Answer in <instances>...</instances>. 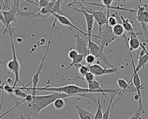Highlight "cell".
Here are the masks:
<instances>
[{
  "instance_id": "obj_6",
  "label": "cell",
  "mask_w": 148,
  "mask_h": 119,
  "mask_svg": "<svg viewBox=\"0 0 148 119\" xmlns=\"http://www.w3.org/2000/svg\"><path fill=\"white\" fill-rule=\"evenodd\" d=\"M79 4L80 7H81V9L79 8H77L75 7H74L73 8L75 10L76 12H80L82 14L84 15V18H85V21H86V27H87V33L88 35V36H91V37H94V38H97L100 39V37L97 35H92V29H93V26H94V17H92V15L90 14L89 12H88L85 9V7L84 6V4L82 3V2L80 1H74V2H71V3L68 4V7H71L72 5L75 4Z\"/></svg>"
},
{
  "instance_id": "obj_28",
  "label": "cell",
  "mask_w": 148,
  "mask_h": 119,
  "mask_svg": "<svg viewBox=\"0 0 148 119\" xmlns=\"http://www.w3.org/2000/svg\"><path fill=\"white\" fill-rule=\"evenodd\" d=\"M16 97H18V98H21V99H22V100H25L29 94H26L25 92L22 91L21 88H16L14 91V95Z\"/></svg>"
},
{
  "instance_id": "obj_4",
  "label": "cell",
  "mask_w": 148,
  "mask_h": 119,
  "mask_svg": "<svg viewBox=\"0 0 148 119\" xmlns=\"http://www.w3.org/2000/svg\"><path fill=\"white\" fill-rule=\"evenodd\" d=\"M16 29H14L13 27L9 31H8V33H9V37L10 39H11V45H12V58L9 60V61H8V62H2V64H3V63H7V68H8V70L10 71V72H12V73H13L15 76V81L13 82V88L16 89V86L17 85V83H20L22 87H25V85H24L21 81V79H20V70H21V64H20L19 60H18V58H17V56H16V48H15V44H14V39H13V37H12V32L14 31Z\"/></svg>"
},
{
  "instance_id": "obj_1",
  "label": "cell",
  "mask_w": 148,
  "mask_h": 119,
  "mask_svg": "<svg viewBox=\"0 0 148 119\" xmlns=\"http://www.w3.org/2000/svg\"><path fill=\"white\" fill-rule=\"evenodd\" d=\"M71 97L70 95L63 93H51L46 95H29L21 102L14 106L20 110L21 119H31L32 118L38 117L39 113L47 108L49 105L53 104L55 100L58 99H66Z\"/></svg>"
},
{
  "instance_id": "obj_19",
  "label": "cell",
  "mask_w": 148,
  "mask_h": 119,
  "mask_svg": "<svg viewBox=\"0 0 148 119\" xmlns=\"http://www.w3.org/2000/svg\"><path fill=\"white\" fill-rule=\"evenodd\" d=\"M84 58H85V57H84V55L79 54V55H78L75 58H74V59L71 61V62L67 66V67L66 68V71H67V70H70V69L73 67L76 68L79 65H80V64H81V62L84 60Z\"/></svg>"
},
{
  "instance_id": "obj_14",
  "label": "cell",
  "mask_w": 148,
  "mask_h": 119,
  "mask_svg": "<svg viewBox=\"0 0 148 119\" xmlns=\"http://www.w3.org/2000/svg\"><path fill=\"white\" fill-rule=\"evenodd\" d=\"M129 39H127L125 35L124 36V38L125 39V41H126L127 45H128L129 52L135 51V50H138L139 48H142V46L143 45V44L141 42V40L138 39V35H137L136 32H133V33L129 34Z\"/></svg>"
},
{
  "instance_id": "obj_22",
  "label": "cell",
  "mask_w": 148,
  "mask_h": 119,
  "mask_svg": "<svg viewBox=\"0 0 148 119\" xmlns=\"http://www.w3.org/2000/svg\"><path fill=\"white\" fill-rule=\"evenodd\" d=\"M112 30H113L114 35H115V36H117V37H119V36H123V37H124V35H124L125 30H124L122 24H117L115 26H114V27L112 28Z\"/></svg>"
},
{
  "instance_id": "obj_33",
  "label": "cell",
  "mask_w": 148,
  "mask_h": 119,
  "mask_svg": "<svg viewBox=\"0 0 148 119\" xmlns=\"http://www.w3.org/2000/svg\"><path fill=\"white\" fill-rule=\"evenodd\" d=\"M141 114H142V113H138V112H137V113H136L133 117H131V118L129 119H142V118H141Z\"/></svg>"
},
{
  "instance_id": "obj_7",
  "label": "cell",
  "mask_w": 148,
  "mask_h": 119,
  "mask_svg": "<svg viewBox=\"0 0 148 119\" xmlns=\"http://www.w3.org/2000/svg\"><path fill=\"white\" fill-rule=\"evenodd\" d=\"M50 44H51V40L49 39L48 43V48H47V49H46V52H45V53H44L43 57H42V59H41V62H40V63H39V66H38L37 71L34 73L33 77H32V80H31V81H30V84H32V87H30V88H29V87L27 88V86H25V87H20L21 90H27V91H31V95H36V94H37V88H38L37 86H38V82H39V77H40V74H41L42 70H43V68L44 61H45V59H46V57H47V56H48V51H49Z\"/></svg>"
},
{
  "instance_id": "obj_18",
  "label": "cell",
  "mask_w": 148,
  "mask_h": 119,
  "mask_svg": "<svg viewBox=\"0 0 148 119\" xmlns=\"http://www.w3.org/2000/svg\"><path fill=\"white\" fill-rule=\"evenodd\" d=\"M76 109L79 116V119H94V115L86 109H82L80 106H76Z\"/></svg>"
},
{
  "instance_id": "obj_26",
  "label": "cell",
  "mask_w": 148,
  "mask_h": 119,
  "mask_svg": "<svg viewBox=\"0 0 148 119\" xmlns=\"http://www.w3.org/2000/svg\"><path fill=\"white\" fill-rule=\"evenodd\" d=\"M27 2H29V3H32V4L38 6V8L40 10L42 9V8H43L48 6L51 1H50V0H39V1H37V3H34L33 1H30V0H29V1H27Z\"/></svg>"
},
{
  "instance_id": "obj_17",
  "label": "cell",
  "mask_w": 148,
  "mask_h": 119,
  "mask_svg": "<svg viewBox=\"0 0 148 119\" xmlns=\"http://www.w3.org/2000/svg\"><path fill=\"white\" fill-rule=\"evenodd\" d=\"M119 17H120V19H121L122 26H123V27H124V30H125L128 34H131L133 33V32H134V26H133L132 22L130 21V20L128 19V18H125V17H124L122 15L120 14H119Z\"/></svg>"
},
{
  "instance_id": "obj_29",
  "label": "cell",
  "mask_w": 148,
  "mask_h": 119,
  "mask_svg": "<svg viewBox=\"0 0 148 119\" xmlns=\"http://www.w3.org/2000/svg\"><path fill=\"white\" fill-rule=\"evenodd\" d=\"M84 61L86 62L87 64L90 67L92 65L95 64V62H97V57L95 56H93L92 54L89 53L88 55H87L85 58H84Z\"/></svg>"
},
{
  "instance_id": "obj_34",
  "label": "cell",
  "mask_w": 148,
  "mask_h": 119,
  "mask_svg": "<svg viewBox=\"0 0 148 119\" xmlns=\"http://www.w3.org/2000/svg\"><path fill=\"white\" fill-rule=\"evenodd\" d=\"M12 81V80L11 78H8V79H7V84L10 85V83H11Z\"/></svg>"
},
{
  "instance_id": "obj_2",
  "label": "cell",
  "mask_w": 148,
  "mask_h": 119,
  "mask_svg": "<svg viewBox=\"0 0 148 119\" xmlns=\"http://www.w3.org/2000/svg\"><path fill=\"white\" fill-rule=\"evenodd\" d=\"M37 91H48V92H57V93H63L66 95L71 96H80V97H84L92 100L96 104L97 101L94 100L92 97H90L88 95L90 94H97L96 91H91L87 87H80V86H77V85H66L64 86H59V87H38Z\"/></svg>"
},
{
  "instance_id": "obj_11",
  "label": "cell",
  "mask_w": 148,
  "mask_h": 119,
  "mask_svg": "<svg viewBox=\"0 0 148 119\" xmlns=\"http://www.w3.org/2000/svg\"><path fill=\"white\" fill-rule=\"evenodd\" d=\"M99 36H100L101 40L100 45L103 49L118 38L113 33L112 27H110V26H108V25H106L104 27H102V30L101 31Z\"/></svg>"
},
{
  "instance_id": "obj_24",
  "label": "cell",
  "mask_w": 148,
  "mask_h": 119,
  "mask_svg": "<svg viewBox=\"0 0 148 119\" xmlns=\"http://www.w3.org/2000/svg\"><path fill=\"white\" fill-rule=\"evenodd\" d=\"M62 1L58 0L56 1L55 5L53 7V14H58V15H64L65 13V11H62V8H61V5H62Z\"/></svg>"
},
{
  "instance_id": "obj_5",
  "label": "cell",
  "mask_w": 148,
  "mask_h": 119,
  "mask_svg": "<svg viewBox=\"0 0 148 119\" xmlns=\"http://www.w3.org/2000/svg\"><path fill=\"white\" fill-rule=\"evenodd\" d=\"M129 55H130V58H131V62H132V64H133V69H134V73H133V76L130 78L129 80V83L131 84L133 82L134 84V88L136 89V91H137V95L139 97V101H138V110L137 112L138 113H142L143 114L147 115V113H145L143 109V99H142V94H141V91L143 89V85H142V81H141V78L138 75V72L136 71V66H135V63H134V60L133 57H132V54H131V52H129Z\"/></svg>"
},
{
  "instance_id": "obj_13",
  "label": "cell",
  "mask_w": 148,
  "mask_h": 119,
  "mask_svg": "<svg viewBox=\"0 0 148 119\" xmlns=\"http://www.w3.org/2000/svg\"><path fill=\"white\" fill-rule=\"evenodd\" d=\"M102 3H88L85 1H82L83 4H89V5H94V6H99L102 8H106V9L110 10H119V11H127V12H135L134 9H131V8H121L119 6H112V3H114L113 0H102L101 1Z\"/></svg>"
},
{
  "instance_id": "obj_27",
  "label": "cell",
  "mask_w": 148,
  "mask_h": 119,
  "mask_svg": "<svg viewBox=\"0 0 148 119\" xmlns=\"http://www.w3.org/2000/svg\"><path fill=\"white\" fill-rule=\"evenodd\" d=\"M54 109L57 110H61L64 109L66 103H65V100L64 99H58L55 100V102L53 104Z\"/></svg>"
},
{
  "instance_id": "obj_10",
  "label": "cell",
  "mask_w": 148,
  "mask_h": 119,
  "mask_svg": "<svg viewBox=\"0 0 148 119\" xmlns=\"http://www.w3.org/2000/svg\"><path fill=\"white\" fill-rule=\"evenodd\" d=\"M85 9L88 12L92 15L95 21L98 25V34L97 35L99 36L101 31L102 30V27L106 25H107V19H108V15L110 14V10L108 9L106 12H105L103 9L95 11V10L90 9V8H87L86 7H85Z\"/></svg>"
},
{
  "instance_id": "obj_3",
  "label": "cell",
  "mask_w": 148,
  "mask_h": 119,
  "mask_svg": "<svg viewBox=\"0 0 148 119\" xmlns=\"http://www.w3.org/2000/svg\"><path fill=\"white\" fill-rule=\"evenodd\" d=\"M20 12V1H12V6L8 10H2L0 12V19L2 23L3 24V30L2 32V35L3 36L4 39V47L5 52L7 51V44H6V38L5 35L7 32H8L12 28L11 26L12 23L16 22V17L19 16Z\"/></svg>"
},
{
  "instance_id": "obj_9",
  "label": "cell",
  "mask_w": 148,
  "mask_h": 119,
  "mask_svg": "<svg viewBox=\"0 0 148 119\" xmlns=\"http://www.w3.org/2000/svg\"><path fill=\"white\" fill-rule=\"evenodd\" d=\"M136 17L143 27V32H141V33H143L145 36H147L148 42V29L147 26V25L148 24V4L142 6L141 1H139L138 8L137 11ZM141 33H137V35H138L139 34Z\"/></svg>"
},
{
  "instance_id": "obj_8",
  "label": "cell",
  "mask_w": 148,
  "mask_h": 119,
  "mask_svg": "<svg viewBox=\"0 0 148 119\" xmlns=\"http://www.w3.org/2000/svg\"><path fill=\"white\" fill-rule=\"evenodd\" d=\"M92 37H91V36L88 37V49H89V52H90L91 54H92L93 56H95L97 57V59L101 60L106 65L107 68H115V67L110 63L109 59L106 56L105 53H104V49L101 48V45L95 43L94 41H92Z\"/></svg>"
},
{
  "instance_id": "obj_23",
  "label": "cell",
  "mask_w": 148,
  "mask_h": 119,
  "mask_svg": "<svg viewBox=\"0 0 148 119\" xmlns=\"http://www.w3.org/2000/svg\"><path fill=\"white\" fill-rule=\"evenodd\" d=\"M97 109L96 113L94 114V119H103L104 113L102 112L101 104V101L99 99L97 100Z\"/></svg>"
},
{
  "instance_id": "obj_12",
  "label": "cell",
  "mask_w": 148,
  "mask_h": 119,
  "mask_svg": "<svg viewBox=\"0 0 148 119\" xmlns=\"http://www.w3.org/2000/svg\"><path fill=\"white\" fill-rule=\"evenodd\" d=\"M53 17H55V19H54V21H53V25H52V28H54V26H55V25H56V22L58 21L59 23L61 24V25H63V26H69V27H71V28L75 29V30H76L77 31H79V33H81L82 35H85L87 38H88V35L87 32H84V30H82L81 29L78 28L75 25V24L72 23V21H70L69 18H67L66 16H64V15H58V14H53Z\"/></svg>"
},
{
  "instance_id": "obj_31",
  "label": "cell",
  "mask_w": 148,
  "mask_h": 119,
  "mask_svg": "<svg viewBox=\"0 0 148 119\" xmlns=\"http://www.w3.org/2000/svg\"><path fill=\"white\" fill-rule=\"evenodd\" d=\"M95 76H96L95 75H94V74H92V73L90 71V72H88V73L84 77L80 78V80H84V81H86L87 83H90V82H92V81H96Z\"/></svg>"
},
{
  "instance_id": "obj_32",
  "label": "cell",
  "mask_w": 148,
  "mask_h": 119,
  "mask_svg": "<svg viewBox=\"0 0 148 119\" xmlns=\"http://www.w3.org/2000/svg\"><path fill=\"white\" fill-rule=\"evenodd\" d=\"M79 54V53H78V51H77L75 48V49H74V48H71L70 51L68 52V57H69L70 59L73 60V59L75 58Z\"/></svg>"
},
{
  "instance_id": "obj_25",
  "label": "cell",
  "mask_w": 148,
  "mask_h": 119,
  "mask_svg": "<svg viewBox=\"0 0 148 119\" xmlns=\"http://www.w3.org/2000/svg\"><path fill=\"white\" fill-rule=\"evenodd\" d=\"M1 89L3 90V92H6L8 95H9L10 97H12L14 95L15 89L12 86H10L8 84H2L1 85Z\"/></svg>"
},
{
  "instance_id": "obj_21",
  "label": "cell",
  "mask_w": 148,
  "mask_h": 119,
  "mask_svg": "<svg viewBox=\"0 0 148 119\" xmlns=\"http://www.w3.org/2000/svg\"><path fill=\"white\" fill-rule=\"evenodd\" d=\"M119 95L118 93H112V94H110V102H109V105H108V108L106 110V112L104 113V115H103V119H109L110 118V109L112 107V103H113V100L115 99V97L117 95Z\"/></svg>"
},
{
  "instance_id": "obj_15",
  "label": "cell",
  "mask_w": 148,
  "mask_h": 119,
  "mask_svg": "<svg viewBox=\"0 0 148 119\" xmlns=\"http://www.w3.org/2000/svg\"><path fill=\"white\" fill-rule=\"evenodd\" d=\"M90 71L94 74L96 76H105V75H109L112 73H115L118 71L117 68H106L101 66L98 63H95L93 65L90 66Z\"/></svg>"
},
{
  "instance_id": "obj_16",
  "label": "cell",
  "mask_w": 148,
  "mask_h": 119,
  "mask_svg": "<svg viewBox=\"0 0 148 119\" xmlns=\"http://www.w3.org/2000/svg\"><path fill=\"white\" fill-rule=\"evenodd\" d=\"M75 37L76 39V49L78 53L81 55H84V57H86L87 55H88L90 52L88 49V42H87L86 39H83L80 35H75Z\"/></svg>"
},
{
  "instance_id": "obj_20",
  "label": "cell",
  "mask_w": 148,
  "mask_h": 119,
  "mask_svg": "<svg viewBox=\"0 0 148 119\" xmlns=\"http://www.w3.org/2000/svg\"><path fill=\"white\" fill-rule=\"evenodd\" d=\"M76 69H78V73H79V78L77 77L76 79H75V80L83 78V77H84V76H86L88 72H90V67H89V66L83 65V64L79 65V66L76 67Z\"/></svg>"
},
{
  "instance_id": "obj_30",
  "label": "cell",
  "mask_w": 148,
  "mask_h": 119,
  "mask_svg": "<svg viewBox=\"0 0 148 119\" xmlns=\"http://www.w3.org/2000/svg\"><path fill=\"white\" fill-rule=\"evenodd\" d=\"M115 15H116V13L111 15V16H110V14H109L108 15V19H107V25L110 26L112 28L118 24V21H117V19L115 18Z\"/></svg>"
}]
</instances>
